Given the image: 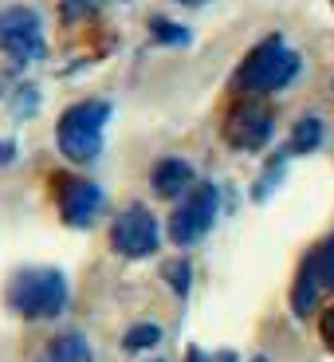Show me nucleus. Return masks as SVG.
I'll use <instances>...</instances> for the list:
<instances>
[{"mask_svg": "<svg viewBox=\"0 0 334 362\" xmlns=\"http://www.w3.org/2000/svg\"><path fill=\"white\" fill-rule=\"evenodd\" d=\"M299 71H303L299 52H291V47L283 44V36H268L244 55V64L236 67L232 83H236V90H244V95H271V90L287 87Z\"/></svg>", "mask_w": 334, "mask_h": 362, "instance_id": "nucleus-1", "label": "nucleus"}, {"mask_svg": "<svg viewBox=\"0 0 334 362\" xmlns=\"http://www.w3.org/2000/svg\"><path fill=\"white\" fill-rule=\"evenodd\" d=\"M4 299L20 319H59L67 308V276L59 268H20Z\"/></svg>", "mask_w": 334, "mask_h": 362, "instance_id": "nucleus-2", "label": "nucleus"}, {"mask_svg": "<svg viewBox=\"0 0 334 362\" xmlns=\"http://www.w3.org/2000/svg\"><path fill=\"white\" fill-rule=\"evenodd\" d=\"M110 122V103L107 99H87V103H75L59 115L55 122V146L59 154L75 165H87L99 158L102 150V130Z\"/></svg>", "mask_w": 334, "mask_h": 362, "instance_id": "nucleus-3", "label": "nucleus"}, {"mask_svg": "<svg viewBox=\"0 0 334 362\" xmlns=\"http://www.w3.org/2000/svg\"><path fill=\"white\" fill-rule=\"evenodd\" d=\"M217 213H220V189H217V185H213V181L193 185V189L181 197V205L169 213V240L177 248L197 245L201 236L213 228Z\"/></svg>", "mask_w": 334, "mask_h": 362, "instance_id": "nucleus-4", "label": "nucleus"}, {"mask_svg": "<svg viewBox=\"0 0 334 362\" xmlns=\"http://www.w3.org/2000/svg\"><path fill=\"white\" fill-rule=\"evenodd\" d=\"M162 245V225L145 205H126L110 225V248L126 260H145Z\"/></svg>", "mask_w": 334, "mask_h": 362, "instance_id": "nucleus-5", "label": "nucleus"}, {"mask_svg": "<svg viewBox=\"0 0 334 362\" xmlns=\"http://www.w3.org/2000/svg\"><path fill=\"white\" fill-rule=\"evenodd\" d=\"M0 52L8 55L16 67H28L44 59L47 44H44V24L32 8H4L0 12Z\"/></svg>", "mask_w": 334, "mask_h": 362, "instance_id": "nucleus-6", "label": "nucleus"}, {"mask_svg": "<svg viewBox=\"0 0 334 362\" xmlns=\"http://www.w3.org/2000/svg\"><path fill=\"white\" fill-rule=\"evenodd\" d=\"M271 130H275V115L260 103H240L225 118V142L232 150H248V154L271 142Z\"/></svg>", "mask_w": 334, "mask_h": 362, "instance_id": "nucleus-7", "label": "nucleus"}, {"mask_svg": "<svg viewBox=\"0 0 334 362\" xmlns=\"http://www.w3.org/2000/svg\"><path fill=\"white\" fill-rule=\"evenodd\" d=\"M59 213L71 228H90L102 213V189L87 177H64L59 181Z\"/></svg>", "mask_w": 334, "mask_h": 362, "instance_id": "nucleus-8", "label": "nucleus"}, {"mask_svg": "<svg viewBox=\"0 0 334 362\" xmlns=\"http://www.w3.org/2000/svg\"><path fill=\"white\" fill-rule=\"evenodd\" d=\"M323 291H326V284H323V248H311L307 260L299 264L295 284H291V311H295L299 319H307L311 311H315V303H318Z\"/></svg>", "mask_w": 334, "mask_h": 362, "instance_id": "nucleus-9", "label": "nucleus"}, {"mask_svg": "<svg viewBox=\"0 0 334 362\" xmlns=\"http://www.w3.org/2000/svg\"><path fill=\"white\" fill-rule=\"evenodd\" d=\"M150 185H154L157 197L177 201L197 185V173H193V165L185 162V158H162V162L150 170Z\"/></svg>", "mask_w": 334, "mask_h": 362, "instance_id": "nucleus-10", "label": "nucleus"}, {"mask_svg": "<svg viewBox=\"0 0 334 362\" xmlns=\"http://www.w3.org/2000/svg\"><path fill=\"white\" fill-rule=\"evenodd\" d=\"M44 362H90V346L79 331H64L59 339H52L44 351Z\"/></svg>", "mask_w": 334, "mask_h": 362, "instance_id": "nucleus-11", "label": "nucleus"}, {"mask_svg": "<svg viewBox=\"0 0 334 362\" xmlns=\"http://www.w3.org/2000/svg\"><path fill=\"white\" fill-rule=\"evenodd\" d=\"M326 138V127H323V118L307 115V118H299L295 130H291V142H287V154H315L318 146H323Z\"/></svg>", "mask_w": 334, "mask_h": 362, "instance_id": "nucleus-12", "label": "nucleus"}, {"mask_svg": "<svg viewBox=\"0 0 334 362\" xmlns=\"http://www.w3.org/2000/svg\"><path fill=\"white\" fill-rule=\"evenodd\" d=\"M150 36L154 44H165V47H189L193 44V32L185 24H173V20H150Z\"/></svg>", "mask_w": 334, "mask_h": 362, "instance_id": "nucleus-13", "label": "nucleus"}, {"mask_svg": "<svg viewBox=\"0 0 334 362\" xmlns=\"http://www.w3.org/2000/svg\"><path fill=\"white\" fill-rule=\"evenodd\" d=\"M162 343V327L157 323H134L122 335V351H130V354H138V351H150V346H157Z\"/></svg>", "mask_w": 334, "mask_h": 362, "instance_id": "nucleus-14", "label": "nucleus"}, {"mask_svg": "<svg viewBox=\"0 0 334 362\" xmlns=\"http://www.w3.org/2000/svg\"><path fill=\"white\" fill-rule=\"evenodd\" d=\"M283 165H287V154H275V158H271L268 173H263V177L256 181V189H252V197H256V201H268V197H271V189H275V185L283 181Z\"/></svg>", "mask_w": 334, "mask_h": 362, "instance_id": "nucleus-15", "label": "nucleus"}, {"mask_svg": "<svg viewBox=\"0 0 334 362\" xmlns=\"http://www.w3.org/2000/svg\"><path fill=\"white\" fill-rule=\"evenodd\" d=\"M107 0H59V16L67 20V24H75V20H87L95 16V12L102 8Z\"/></svg>", "mask_w": 334, "mask_h": 362, "instance_id": "nucleus-16", "label": "nucleus"}, {"mask_svg": "<svg viewBox=\"0 0 334 362\" xmlns=\"http://www.w3.org/2000/svg\"><path fill=\"white\" fill-rule=\"evenodd\" d=\"M165 280H169V288L185 299V296H189V280H193L189 260H169V264H165Z\"/></svg>", "mask_w": 334, "mask_h": 362, "instance_id": "nucleus-17", "label": "nucleus"}, {"mask_svg": "<svg viewBox=\"0 0 334 362\" xmlns=\"http://www.w3.org/2000/svg\"><path fill=\"white\" fill-rule=\"evenodd\" d=\"M36 103H40V90L36 87H20L16 99H12V115H16V118L36 115Z\"/></svg>", "mask_w": 334, "mask_h": 362, "instance_id": "nucleus-18", "label": "nucleus"}, {"mask_svg": "<svg viewBox=\"0 0 334 362\" xmlns=\"http://www.w3.org/2000/svg\"><path fill=\"white\" fill-rule=\"evenodd\" d=\"M185 362H240V358H236V351H217V354H208V351H201V346H193V351L185 354Z\"/></svg>", "mask_w": 334, "mask_h": 362, "instance_id": "nucleus-19", "label": "nucleus"}, {"mask_svg": "<svg viewBox=\"0 0 334 362\" xmlns=\"http://www.w3.org/2000/svg\"><path fill=\"white\" fill-rule=\"evenodd\" d=\"M318 248H323V284H326V291H334V236Z\"/></svg>", "mask_w": 334, "mask_h": 362, "instance_id": "nucleus-20", "label": "nucleus"}, {"mask_svg": "<svg viewBox=\"0 0 334 362\" xmlns=\"http://www.w3.org/2000/svg\"><path fill=\"white\" fill-rule=\"evenodd\" d=\"M318 331H323V343L334 351V303L326 308V315H323V327H318Z\"/></svg>", "mask_w": 334, "mask_h": 362, "instance_id": "nucleus-21", "label": "nucleus"}, {"mask_svg": "<svg viewBox=\"0 0 334 362\" xmlns=\"http://www.w3.org/2000/svg\"><path fill=\"white\" fill-rule=\"evenodd\" d=\"M16 162V142H0V165Z\"/></svg>", "mask_w": 334, "mask_h": 362, "instance_id": "nucleus-22", "label": "nucleus"}, {"mask_svg": "<svg viewBox=\"0 0 334 362\" xmlns=\"http://www.w3.org/2000/svg\"><path fill=\"white\" fill-rule=\"evenodd\" d=\"M177 4H189V8H197V4H208V0H177Z\"/></svg>", "mask_w": 334, "mask_h": 362, "instance_id": "nucleus-23", "label": "nucleus"}, {"mask_svg": "<svg viewBox=\"0 0 334 362\" xmlns=\"http://www.w3.org/2000/svg\"><path fill=\"white\" fill-rule=\"evenodd\" d=\"M0 95H4V79H0Z\"/></svg>", "mask_w": 334, "mask_h": 362, "instance_id": "nucleus-24", "label": "nucleus"}, {"mask_svg": "<svg viewBox=\"0 0 334 362\" xmlns=\"http://www.w3.org/2000/svg\"><path fill=\"white\" fill-rule=\"evenodd\" d=\"M252 362H268V358H252Z\"/></svg>", "mask_w": 334, "mask_h": 362, "instance_id": "nucleus-25", "label": "nucleus"}, {"mask_svg": "<svg viewBox=\"0 0 334 362\" xmlns=\"http://www.w3.org/2000/svg\"><path fill=\"white\" fill-rule=\"evenodd\" d=\"M330 4H334V0H330Z\"/></svg>", "mask_w": 334, "mask_h": 362, "instance_id": "nucleus-26", "label": "nucleus"}, {"mask_svg": "<svg viewBox=\"0 0 334 362\" xmlns=\"http://www.w3.org/2000/svg\"><path fill=\"white\" fill-rule=\"evenodd\" d=\"M157 362H162V358H157Z\"/></svg>", "mask_w": 334, "mask_h": 362, "instance_id": "nucleus-27", "label": "nucleus"}]
</instances>
